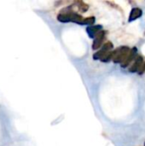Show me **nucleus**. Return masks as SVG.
Returning <instances> with one entry per match:
<instances>
[{"label": "nucleus", "instance_id": "obj_8", "mask_svg": "<svg viewBox=\"0 0 145 146\" xmlns=\"http://www.w3.org/2000/svg\"><path fill=\"white\" fill-rule=\"evenodd\" d=\"M75 4L77 5V8L79 9V10L80 12H82V13L86 12V11L88 10V9H89L88 4H86L85 3H84V2H82V1H79V2H77V3H75Z\"/></svg>", "mask_w": 145, "mask_h": 146}, {"label": "nucleus", "instance_id": "obj_9", "mask_svg": "<svg viewBox=\"0 0 145 146\" xmlns=\"http://www.w3.org/2000/svg\"><path fill=\"white\" fill-rule=\"evenodd\" d=\"M114 56H115V52H114V50H112V51L109 52L108 54H106L103 56V58L101 60V62H109L110 60H113Z\"/></svg>", "mask_w": 145, "mask_h": 146}, {"label": "nucleus", "instance_id": "obj_7", "mask_svg": "<svg viewBox=\"0 0 145 146\" xmlns=\"http://www.w3.org/2000/svg\"><path fill=\"white\" fill-rule=\"evenodd\" d=\"M143 15V11L139 9V8H133L130 13L129 18H128V21H132L139 17H141Z\"/></svg>", "mask_w": 145, "mask_h": 146}, {"label": "nucleus", "instance_id": "obj_10", "mask_svg": "<svg viewBox=\"0 0 145 146\" xmlns=\"http://www.w3.org/2000/svg\"><path fill=\"white\" fill-rule=\"evenodd\" d=\"M144 71H145V62L143 63V65H142V67L140 68V69L138 70V74H143L144 73Z\"/></svg>", "mask_w": 145, "mask_h": 146}, {"label": "nucleus", "instance_id": "obj_11", "mask_svg": "<svg viewBox=\"0 0 145 146\" xmlns=\"http://www.w3.org/2000/svg\"><path fill=\"white\" fill-rule=\"evenodd\" d=\"M144 146H145V143H144Z\"/></svg>", "mask_w": 145, "mask_h": 146}, {"label": "nucleus", "instance_id": "obj_3", "mask_svg": "<svg viewBox=\"0 0 145 146\" xmlns=\"http://www.w3.org/2000/svg\"><path fill=\"white\" fill-rule=\"evenodd\" d=\"M105 33L106 32L105 31H100L96 38H94V41H93V44H92V49L93 50H98L99 48H101L103 46V40H104V38H105Z\"/></svg>", "mask_w": 145, "mask_h": 146}, {"label": "nucleus", "instance_id": "obj_6", "mask_svg": "<svg viewBox=\"0 0 145 146\" xmlns=\"http://www.w3.org/2000/svg\"><path fill=\"white\" fill-rule=\"evenodd\" d=\"M101 28H102V26H100V25H97V26H90L89 27L86 28V31H87L90 38H95L96 36H97V34L101 31Z\"/></svg>", "mask_w": 145, "mask_h": 146}, {"label": "nucleus", "instance_id": "obj_2", "mask_svg": "<svg viewBox=\"0 0 145 146\" xmlns=\"http://www.w3.org/2000/svg\"><path fill=\"white\" fill-rule=\"evenodd\" d=\"M113 48H114V45L110 41L104 43L103 44V46L101 47V49L93 55V59L94 60H102L106 54H108L109 52L113 50Z\"/></svg>", "mask_w": 145, "mask_h": 146}, {"label": "nucleus", "instance_id": "obj_5", "mask_svg": "<svg viewBox=\"0 0 145 146\" xmlns=\"http://www.w3.org/2000/svg\"><path fill=\"white\" fill-rule=\"evenodd\" d=\"M143 63H144V58H143L142 56L138 55V56L136 57V59L134 60L132 65L130 67L129 72H131V73H137V72H138V70H139L140 68L142 67Z\"/></svg>", "mask_w": 145, "mask_h": 146}, {"label": "nucleus", "instance_id": "obj_4", "mask_svg": "<svg viewBox=\"0 0 145 146\" xmlns=\"http://www.w3.org/2000/svg\"><path fill=\"white\" fill-rule=\"evenodd\" d=\"M137 55H138V50H137L136 47H134V48H132L131 50V51H130L128 56L126 57V59L121 63V68H127L131 64V62H134V60L136 59V56Z\"/></svg>", "mask_w": 145, "mask_h": 146}, {"label": "nucleus", "instance_id": "obj_1", "mask_svg": "<svg viewBox=\"0 0 145 146\" xmlns=\"http://www.w3.org/2000/svg\"><path fill=\"white\" fill-rule=\"evenodd\" d=\"M131 50L132 49H130L127 46H122L116 50H114L115 56L113 58V62L115 63H122L128 56Z\"/></svg>", "mask_w": 145, "mask_h": 146}]
</instances>
